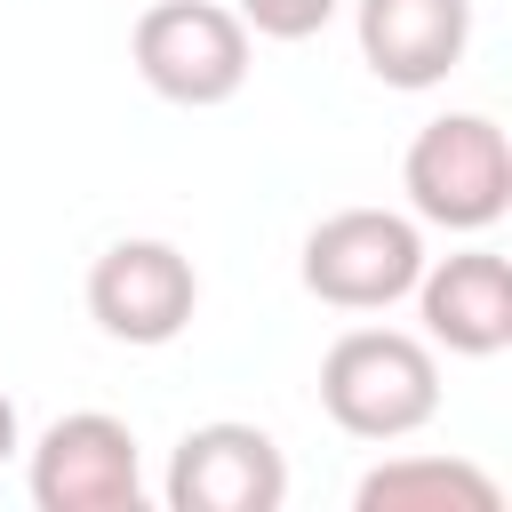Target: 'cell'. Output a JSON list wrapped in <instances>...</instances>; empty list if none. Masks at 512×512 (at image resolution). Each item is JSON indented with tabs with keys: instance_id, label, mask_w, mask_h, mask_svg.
Here are the masks:
<instances>
[{
	"instance_id": "obj_5",
	"label": "cell",
	"mask_w": 512,
	"mask_h": 512,
	"mask_svg": "<svg viewBox=\"0 0 512 512\" xmlns=\"http://www.w3.org/2000/svg\"><path fill=\"white\" fill-rule=\"evenodd\" d=\"M200 312V272L176 240H112L96 264H88V320L112 336V344H176Z\"/></svg>"
},
{
	"instance_id": "obj_11",
	"label": "cell",
	"mask_w": 512,
	"mask_h": 512,
	"mask_svg": "<svg viewBox=\"0 0 512 512\" xmlns=\"http://www.w3.org/2000/svg\"><path fill=\"white\" fill-rule=\"evenodd\" d=\"M336 8L344 0H240V24L256 40H312V32L336 24Z\"/></svg>"
},
{
	"instance_id": "obj_3",
	"label": "cell",
	"mask_w": 512,
	"mask_h": 512,
	"mask_svg": "<svg viewBox=\"0 0 512 512\" xmlns=\"http://www.w3.org/2000/svg\"><path fill=\"white\" fill-rule=\"evenodd\" d=\"M128 56H136V80L184 112L232 104L248 88V64H256L248 24L224 0H152L128 32Z\"/></svg>"
},
{
	"instance_id": "obj_12",
	"label": "cell",
	"mask_w": 512,
	"mask_h": 512,
	"mask_svg": "<svg viewBox=\"0 0 512 512\" xmlns=\"http://www.w3.org/2000/svg\"><path fill=\"white\" fill-rule=\"evenodd\" d=\"M16 448H24V424H16V400H8V392H0V464H8V456H16Z\"/></svg>"
},
{
	"instance_id": "obj_9",
	"label": "cell",
	"mask_w": 512,
	"mask_h": 512,
	"mask_svg": "<svg viewBox=\"0 0 512 512\" xmlns=\"http://www.w3.org/2000/svg\"><path fill=\"white\" fill-rule=\"evenodd\" d=\"M352 40H360V64L384 88L424 96L464 64L472 0H352Z\"/></svg>"
},
{
	"instance_id": "obj_8",
	"label": "cell",
	"mask_w": 512,
	"mask_h": 512,
	"mask_svg": "<svg viewBox=\"0 0 512 512\" xmlns=\"http://www.w3.org/2000/svg\"><path fill=\"white\" fill-rule=\"evenodd\" d=\"M416 320L432 352L456 360H496L512 344V264L496 248H456V256H424L416 272Z\"/></svg>"
},
{
	"instance_id": "obj_1",
	"label": "cell",
	"mask_w": 512,
	"mask_h": 512,
	"mask_svg": "<svg viewBox=\"0 0 512 512\" xmlns=\"http://www.w3.org/2000/svg\"><path fill=\"white\" fill-rule=\"evenodd\" d=\"M320 408L352 440H408L440 416V352L408 328H344L320 360Z\"/></svg>"
},
{
	"instance_id": "obj_7",
	"label": "cell",
	"mask_w": 512,
	"mask_h": 512,
	"mask_svg": "<svg viewBox=\"0 0 512 512\" xmlns=\"http://www.w3.org/2000/svg\"><path fill=\"white\" fill-rule=\"evenodd\" d=\"M160 496L176 512H280L288 504V456L264 424L216 416V424H192L176 440Z\"/></svg>"
},
{
	"instance_id": "obj_2",
	"label": "cell",
	"mask_w": 512,
	"mask_h": 512,
	"mask_svg": "<svg viewBox=\"0 0 512 512\" xmlns=\"http://www.w3.org/2000/svg\"><path fill=\"white\" fill-rule=\"evenodd\" d=\"M400 192L416 224L440 232H488L512 208V144L488 112H440L408 136Z\"/></svg>"
},
{
	"instance_id": "obj_6",
	"label": "cell",
	"mask_w": 512,
	"mask_h": 512,
	"mask_svg": "<svg viewBox=\"0 0 512 512\" xmlns=\"http://www.w3.org/2000/svg\"><path fill=\"white\" fill-rule=\"evenodd\" d=\"M32 504L40 512H136L144 456L136 432L104 408H72L32 440Z\"/></svg>"
},
{
	"instance_id": "obj_4",
	"label": "cell",
	"mask_w": 512,
	"mask_h": 512,
	"mask_svg": "<svg viewBox=\"0 0 512 512\" xmlns=\"http://www.w3.org/2000/svg\"><path fill=\"white\" fill-rule=\"evenodd\" d=\"M424 272V224L400 208H336L304 232L296 280L336 312H384Z\"/></svg>"
},
{
	"instance_id": "obj_10",
	"label": "cell",
	"mask_w": 512,
	"mask_h": 512,
	"mask_svg": "<svg viewBox=\"0 0 512 512\" xmlns=\"http://www.w3.org/2000/svg\"><path fill=\"white\" fill-rule=\"evenodd\" d=\"M360 512H496L504 488L472 456H384L352 488Z\"/></svg>"
}]
</instances>
